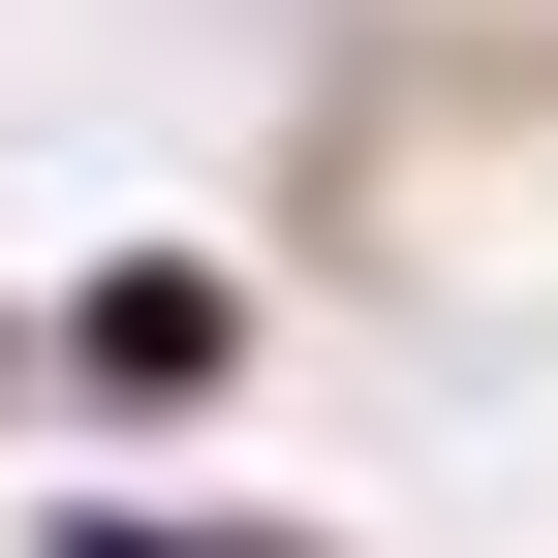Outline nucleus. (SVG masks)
<instances>
[{
  "label": "nucleus",
  "instance_id": "1",
  "mask_svg": "<svg viewBox=\"0 0 558 558\" xmlns=\"http://www.w3.org/2000/svg\"><path fill=\"white\" fill-rule=\"evenodd\" d=\"M248 373H279V279H248L218 218H124V248L32 279V435H94V465H186Z\"/></svg>",
  "mask_w": 558,
  "mask_h": 558
},
{
  "label": "nucleus",
  "instance_id": "2",
  "mask_svg": "<svg viewBox=\"0 0 558 558\" xmlns=\"http://www.w3.org/2000/svg\"><path fill=\"white\" fill-rule=\"evenodd\" d=\"M32 558H341V527H311V497H218V465H94Z\"/></svg>",
  "mask_w": 558,
  "mask_h": 558
},
{
  "label": "nucleus",
  "instance_id": "3",
  "mask_svg": "<svg viewBox=\"0 0 558 558\" xmlns=\"http://www.w3.org/2000/svg\"><path fill=\"white\" fill-rule=\"evenodd\" d=\"M0 435H32V279H0Z\"/></svg>",
  "mask_w": 558,
  "mask_h": 558
},
{
  "label": "nucleus",
  "instance_id": "4",
  "mask_svg": "<svg viewBox=\"0 0 558 558\" xmlns=\"http://www.w3.org/2000/svg\"><path fill=\"white\" fill-rule=\"evenodd\" d=\"M465 32H527V62H558V0H465Z\"/></svg>",
  "mask_w": 558,
  "mask_h": 558
}]
</instances>
